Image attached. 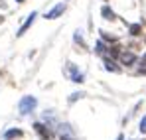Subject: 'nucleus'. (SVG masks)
<instances>
[{
    "label": "nucleus",
    "instance_id": "f257e3e1",
    "mask_svg": "<svg viewBox=\"0 0 146 140\" xmlns=\"http://www.w3.org/2000/svg\"><path fill=\"white\" fill-rule=\"evenodd\" d=\"M36 105H38L36 97H32V95H26V97H22V99H20V103H18L20 115H30V113L36 109Z\"/></svg>",
    "mask_w": 146,
    "mask_h": 140
},
{
    "label": "nucleus",
    "instance_id": "f03ea898",
    "mask_svg": "<svg viewBox=\"0 0 146 140\" xmlns=\"http://www.w3.org/2000/svg\"><path fill=\"white\" fill-rule=\"evenodd\" d=\"M119 59H121L122 65H126V67H130V65H134V63L138 61V59H136V55H134L132 51H121Z\"/></svg>",
    "mask_w": 146,
    "mask_h": 140
},
{
    "label": "nucleus",
    "instance_id": "7ed1b4c3",
    "mask_svg": "<svg viewBox=\"0 0 146 140\" xmlns=\"http://www.w3.org/2000/svg\"><path fill=\"white\" fill-rule=\"evenodd\" d=\"M63 12H65V4H57V6H53V8L49 10L44 18H46V20H55V18H59Z\"/></svg>",
    "mask_w": 146,
    "mask_h": 140
},
{
    "label": "nucleus",
    "instance_id": "20e7f679",
    "mask_svg": "<svg viewBox=\"0 0 146 140\" xmlns=\"http://www.w3.org/2000/svg\"><path fill=\"white\" fill-rule=\"evenodd\" d=\"M67 69H69V73H71V81H73V83H83V81H85L83 73L77 69L75 65H71V63H69V65H67Z\"/></svg>",
    "mask_w": 146,
    "mask_h": 140
},
{
    "label": "nucleus",
    "instance_id": "39448f33",
    "mask_svg": "<svg viewBox=\"0 0 146 140\" xmlns=\"http://www.w3.org/2000/svg\"><path fill=\"white\" fill-rule=\"evenodd\" d=\"M24 136V132L20 130V128H10V130H6L4 132V140H18Z\"/></svg>",
    "mask_w": 146,
    "mask_h": 140
},
{
    "label": "nucleus",
    "instance_id": "423d86ee",
    "mask_svg": "<svg viewBox=\"0 0 146 140\" xmlns=\"http://www.w3.org/2000/svg\"><path fill=\"white\" fill-rule=\"evenodd\" d=\"M36 16H38L36 12H32V14L28 16V20H26V22H24V26H22V28L18 30V36H24L26 32H28V30L32 28V24H34V20H36Z\"/></svg>",
    "mask_w": 146,
    "mask_h": 140
},
{
    "label": "nucleus",
    "instance_id": "0eeeda50",
    "mask_svg": "<svg viewBox=\"0 0 146 140\" xmlns=\"http://www.w3.org/2000/svg\"><path fill=\"white\" fill-rule=\"evenodd\" d=\"M34 128H36V132L40 134V138L42 140H49V132H48V128L42 124V122H36L34 124Z\"/></svg>",
    "mask_w": 146,
    "mask_h": 140
},
{
    "label": "nucleus",
    "instance_id": "6e6552de",
    "mask_svg": "<svg viewBox=\"0 0 146 140\" xmlns=\"http://www.w3.org/2000/svg\"><path fill=\"white\" fill-rule=\"evenodd\" d=\"M105 69H107V71H113V73H119V71H121V67H119V65H115L113 57L105 55Z\"/></svg>",
    "mask_w": 146,
    "mask_h": 140
},
{
    "label": "nucleus",
    "instance_id": "1a4fd4ad",
    "mask_svg": "<svg viewBox=\"0 0 146 140\" xmlns=\"http://www.w3.org/2000/svg\"><path fill=\"white\" fill-rule=\"evenodd\" d=\"M101 14H103V18H105V20H115V12H113L107 4L101 8Z\"/></svg>",
    "mask_w": 146,
    "mask_h": 140
},
{
    "label": "nucleus",
    "instance_id": "9d476101",
    "mask_svg": "<svg viewBox=\"0 0 146 140\" xmlns=\"http://www.w3.org/2000/svg\"><path fill=\"white\" fill-rule=\"evenodd\" d=\"M107 49H109V47L105 46L103 42H97V46H95V51H97L99 55H105V53H107Z\"/></svg>",
    "mask_w": 146,
    "mask_h": 140
},
{
    "label": "nucleus",
    "instance_id": "9b49d317",
    "mask_svg": "<svg viewBox=\"0 0 146 140\" xmlns=\"http://www.w3.org/2000/svg\"><path fill=\"white\" fill-rule=\"evenodd\" d=\"M140 32H142V26L140 24H132L130 26V34L132 36H140Z\"/></svg>",
    "mask_w": 146,
    "mask_h": 140
},
{
    "label": "nucleus",
    "instance_id": "f8f14e48",
    "mask_svg": "<svg viewBox=\"0 0 146 140\" xmlns=\"http://www.w3.org/2000/svg\"><path fill=\"white\" fill-rule=\"evenodd\" d=\"M101 36H103V40H107V42H115V40H117L115 36H109L107 32H101Z\"/></svg>",
    "mask_w": 146,
    "mask_h": 140
},
{
    "label": "nucleus",
    "instance_id": "ddd939ff",
    "mask_svg": "<svg viewBox=\"0 0 146 140\" xmlns=\"http://www.w3.org/2000/svg\"><path fill=\"white\" fill-rule=\"evenodd\" d=\"M138 128H140V132H146V117L140 120V126H138Z\"/></svg>",
    "mask_w": 146,
    "mask_h": 140
},
{
    "label": "nucleus",
    "instance_id": "4468645a",
    "mask_svg": "<svg viewBox=\"0 0 146 140\" xmlns=\"http://www.w3.org/2000/svg\"><path fill=\"white\" fill-rule=\"evenodd\" d=\"M79 97H83V93H73L71 97H69V101L73 103V101H75V99H79Z\"/></svg>",
    "mask_w": 146,
    "mask_h": 140
},
{
    "label": "nucleus",
    "instance_id": "2eb2a0df",
    "mask_svg": "<svg viewBox=\"0 0 146 140\" xmlns=\"http://www.w3.org/2000/svg\"><path fill=\"white\" fill-rule=\"evenodd\" d=\"M140 63H142V65H146V53L142 55V59H140Z\"/></svg>",
    "mask_w": 146,
    "mask_h": 140
},
{
    "label": "nucleus",
    "instance_id": "dca6fc26",
    "mask_svg": "<svg viewBox=\"0 0 146 140\" xmlns=\"http://www.w3.org/2000/svg\"><path fill=\"white\" fill-rule=\"evenodd\" d=\"M117 140H122V134H119V138H117Z\"/></svg>",
    "mask_w": 146,
    "mask_h": 140
},
{
    "label": "nucleus",
    "instance_id": "f3484780",
    "mask_svg": "<svg viewBox=\"0 0 146 140\" xmlns=\"http://www.w3.org/2000/svg\"><path fill=\"white\" fill-rule=\"evenodd\" d=\"M16 2H24V0H16Z\"/></svg>",
    "mask_w": 146,
    "mask_h": 140
},
{
    "label": "nucleus",
    "instance_id": "a211bd4d",
    "mask_svg": "<svg viewBox=\"0 0 146 140\" xmlns=\"http://www.w3.org/2000/svg\"><path fill=\"white\" fill-rule=\"evenodd\" d=\"M0 22H2V16H0Z\"/></svg>",
    "mask_w": 146,
    "mask_h": 140
}]
</instances>
